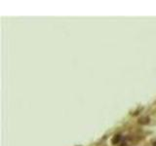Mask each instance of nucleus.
<instances>
[{
	"label": "nucleus",
	"instance_id": "obj_2",
	"mask_svg": "<svg viewBox=\"0 0 156 146\" xmlns=\"http://www.w3.org/2000/svg\"><path fill=\"white\" fill-rule=\"evenodd\" d=\"M153 146H156V141H155L154 143H153Z\"/></svg>",
	"mask_w": 156,
	"mask_h": 146
},
{
	"label": "nucleus",
	"instance_id": "obj_1",
	"mask_svg": "<svg viewBox=\"0 0 156 146\" xmlns=\"http://www.w3.org/2000/svg\"><path fill=\"white\" fill-rule=\"evenodd\" d=\"M120 135L118 134V135H115V136L113 137V139H112V143L113 144H117V142H119V140H120Z\"/></svg>",
	"mask_w": 156,
	"mask_h": 146
}]
</instances>
